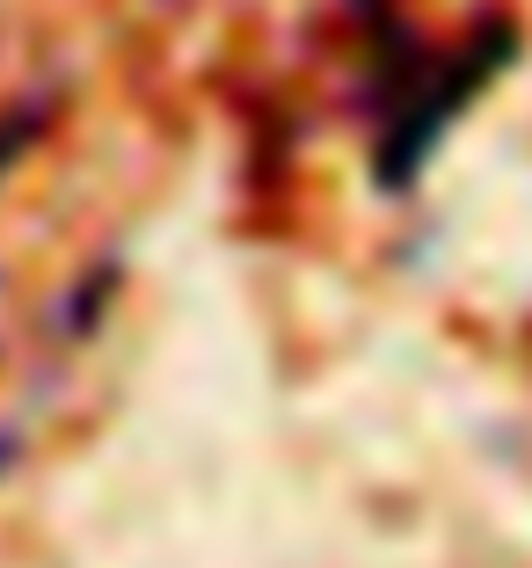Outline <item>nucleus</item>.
I'll return each instance as SVG.
<instances>
[{"label":"nucleus","instance_id":"obj_2","mask_svg":"<svg viewBox=\"0 0 532 568\" xmlns=\"http://www.w3.org/2000/svg\"><path fill=\"white\" fill-rule=\"evenodd\" d=\"M44 132H51V95H22V102H8V110H0V183L30 161Z\"/></svg>","mask_w":532,"mask_h":568},{"label":"nucleus","instance_id":"obj_1","mask_svg":"<svg viewBox=\"0 0 532 568\" xmlns=\"http://www.w3.org/2000/svg\"><path fill=\"white\" fill-rule=\"evenodd\" d=\"M350 22L365 30V51H372V67H365L372 175H380V190H416L438 139L452 132V118L518 59V30L503 16H489L452 51H431L394 16V0H350Z\"/></svg>","mask_w":532,"mask_h":568},{"label":"nucleus","instance_id":"obj_4","mask_svg":"<svg viewBox=\"0 0 532 568\" xmlns=\"http://www.w3.org/2000/svg\"><path fill=\"white\" fill-rule=\"evenodd\" d=\"M22 459V423H0V474Z\"/></svg>","mask_w":532,"mask_h":568},{"label":"nucleus","instance_id":"obj_3","mask_svg":"<svg viewBox=\"0 0 532 568\" xmlns=\"http://www.w3.org/2000/svg\"><path fill=\"white\" fill-rule=\"evenodd\" d=\"M110 292H117V263H96V270H88V277L67 292V306H59V335H73V343H81V335L102 321Z\"/></svg>","mask_w":532,"mask_h":568}]
</instances>
